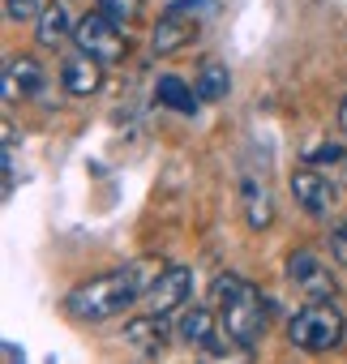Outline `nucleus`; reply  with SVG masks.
<instances>
[{
    "mask_svg": "<svg viewBox=\"0 0 347 364\" xmlns=\"http://www.w3.org/2000/svg\"><path fill=\"white\" fill-rule=\"evenodd\" d=\"M167 338H171V330H167V317L163 313H142V317H129L124 321V343L137 351V355H163L167 351Z\"/></svg>",
    "mask_w": 347,
    "mask_h": 364,
    "instance_id": "10",
    "label": "nucleus"
},
{
    "mask_svg": "<svg viewBox=\"0 0 347 364\" xmlns=\"http://www.w3.org/2000/svg\"><path fill=\"white\" fill-rule=\"evenodd\" d=\"M287 185H292V198H296V206H300L304 215H313V219L330 215V206H334V185H330L321 171L300 167V171H292Z\"/></svg>",
    "mask_w": 347,
    "mask_h": 364,
    "instance_id": "7",
    "label": "nucleus"
},
{
    "mask_svg": "<svg viewBox=\"0 0 347 364\" xmlns=\"http://www.w3.org/2000/svg\"><path fill=\"white\" fill-rule=\"evenodd\" d=\"M154 99H159L163 107H171V112H181V116H193V112H198V103H202V95H198V90H189L181 77H171V73H163V77H159Z\"/></svg>",
    "mask_w": 347,
    "mask_h": 364,
    "instance_id": "14",
    "label": "nucleus"
},
{
    "mask_svg": "<svg viewBox=\"0 0 347 364\" xmlns=\"http://www.w3.org/2000/svg\"><path fill=\"white\" fill-rule=\"evenodd\" d=\"M189 296H193V270H185V266H163L159 279H154L150 291H146V309L167 317V313L185 309Z\"/></svg>",
    "mask_w": 347,
    "mask_h": 364,
    "instance_id": "6",
    "label": "nucleus"
},
{
    "mask_svg": "<svg viewBox=\"0 0 347 364\" xmlns=\"http://www.w3.org/2000/svg\"><path fill=\"white\" fill-rule=\"evenodd\" d=\"M210 296H215V309H219V326H223V334H228V343H236L240 351H253L257 343H262V334H266V296L249 283V279H240V274H219L215 279V287H210Z\"/></svg>",
    "mask_w": 347,
    "mask_h": 364,
    "instance_id": "2",
    "label": "nucleus"
},
{
    "mask_svg": "<svg viewBox=\"0 0 347 364\" xmlns=\"http://www.w3.org/2000/svg\"><path fill=\"white\" fill-rule=\"evenodd\" d=\"M99 9L112 18V22H120V26H129L137 14H142V0H99Z\"/></svg>",
    "mask_w": 347,
    "mask_h": 364,
    "instance_id": "17",
    "label": "nucleus"
},
{
    "mask_svg": "<svg viewBox=\"0 0 347 364\" xmlns=\"http://www.w3.org/2000/svg\"><path fill=\"white\" fill-rule=\"evenodd\" d=\"M5 14H9V22H35L43 14V5L39 0H5Z\"/></svg>",
    "mask_w": 347,
    "mask_h": 364,
    "instance_id": "18",
    "label": "nucleus"
},
{
    "mask_svg": "<svg viewBox=\"0 0 347 364\" xmlns=\"http://www.w3.org/2000/svg\"><path fill=\"white\" fill-rule=\"evenodd\" d=\"M159 270H163L159 262H129L120 270H107L99 279H86V283H78L65 296V313L78 317V321H107V317L133 309L150 291V283L159 279Z\"/></svg>",
    "mask_w": 347,
    "mask_h": 364,
    "instance_id": "1",
    "label": "nucleus"
},
{
    "mask_svg": "<svg viewBox=\"0 0 347 364\" xmlns=\"http://www.w3.org/2000/svg\"><path fill=\"white\" fill-rule=\"evenodd\" d=\"M287 279L304 291V296H313V300H330L334 296V274L317 262V253H309V249H296L292 257H287Z\"/></svg>",
    "mask_w": 347,
    "mask_h": 364,
    "instance_id": "8",
    "label": "nucleus"
},
{
    "mask_svg": "<svg viewBox=\"0 0 347 364\" xmlns=\"http://www.w3.org/2000/svg\"><path fill=\"white\" fill-rule=\"evenodd\" d=\"M245 219H249L253 232H262V228L274 223V198L266 189H257L253 180H245Z\"/></svg>",
    "mask_w": 347,
    "mask_h": 364,
    "instance_id": "15",
    "label": "nucleus"
},
{
    "mask_svg": "<svg viewBox=\"0 0 347 364\" xmlns=\"http://www.w3.org/2000/svg\"><path fill=\"white\" fill-rule=\"evenodd\" d=\"M35 39H39V48H48V52H56V48H65V43L73 39V26H69V14H65L60 0L43 5V14L35 18Z\"/></svg>",
    "mask_w": 347,
    "mask_h": 364,
    "instance_id": "12",
    "label": "nucleus"
},
{
    "mask_svg": "<svg viewBox=\"0 0 347 364\" xmlns=\"http://www.w3.org/2000/svg\"><path fill=\"white\" fill-rule=\"evenodd\" d=\"M343 334H347V317L334 309V300H313L287 321V343L309 351V355L334 351L343 343Z\"/></svg>",
    "mask_w": 347,
    "mask_h": 364,
    "instance_id": "3",
    "label": "nucleus"
},
{
    "mask_svg": "<svg viewBox=\"0 0 347 364\" xmlns=\"http://www.w3.org/2000/svg\"><path fill=\"white\" fill-rule=\"evenodd\" d=\"M0 351H5V360H9V364H18V360H22V351H18V343H9V338H5V347H0Z\"/></svg>",
    "mask_w": 347,
    "mask_h": 364,
    "instance_id": "21",
    "label": "nucleus"
},
{
    "mask_svg": "<svg viewBox=\"0 0 347 364\" xmlns=\"http://www.w3.org/2000/svg\"><path fill=\"white\" fill-rule=\"evenodd\" d=\"M103 60L99 56H90V52H69L65 56V65H60V86L69 90V95H78V99H86V95H95L99 86H103Z\"/></svg>",
    "mask_w": 347,
    "mask_h": 364,
    "instance_id": "9",
    "label": "nucleus"
},
{
    "mask_svg": "<svg viewBox=\"0 0 347 364\" xmlns=\"http://www.w3.org/2000/svg\"><path fill=\"white\" fill-rule=\"evenodd\" d=\"M228 90H232V77H228V69L223 65H202V77H198V95H202V103H219V99H228Z\"/></svg>",
    "mask_w": 347,
    "mask_h": 364,
    "instance_id": "16",
    "label": "nucleus"
},
{
    "mask_svg": "<svg viewBox=\"0 0 347 364\" xmlns=\"http://www.w3.org/2000/svg\"><path fill=\"white\" fill-rule=\"evenodd\" d=\"M176 334L189 343V347H198V351H210V355H223V347H219V334H215V313L210 309H202V304H185V313H181V326H176Z\"/></svg>",
    "mask_w": 347,
    "mask_h": 364,
    "instance_id": "11",
    "label": "nucleus"
},
{
    "mask_svg": "<svg viewBox=\"0 0 347 364\" xmlns=\"http://www.w3.org/2000/svg\"><path fill=\"white\" fill-rule=\"evenodd\" d=\"M198 31H202L198 14L171 0L167 14H163V18H159V26H154V35H150V52H154V56H171V52L189 48V43L198 39Z\"/></svg>",
    "mask_w": 347,
    "mask_h": 364,
    "instance_id": "5",
    "label": "nucleus"
},
{
    "mask_svg": "<svg viewBox=\"0 0 347 364\" xmlns=\"http://www.w3.org/2000/svg\"><path fill=\"white\" fill-rule=\"evenodd\" d=\"M330 253L347 266V219H338V223L330 228Z\"/></svg>",
    "mask_w": 347,
    "mask_h": 364,
    "instance_id": "20",
    "label": "nucleus"
},
{
    "mask_svg": "<svg viewBox=\"0 0 347 364\" xmlns=\"http://www.w3.org/2000/svg\"><path fill=\"white\" fill-rule=\"evenodd\" d=\"M304 159H309V163H330V167H338V163H347V150H343L338 141H326V146H313Z\"/></svg>",
    "mask_w": 347,
    "mask_h": 364,
    "instance_id": "19",
    "label": "nucleus"
},
{
    "mask_svg": "<svg viewBox=\"0 0 347 364\" xmlns=\"http://www.w3.org/2000/svg\"><path fill=\"white\" fill-rule=\"evenodd\" d=\"M39 90H43V69H39V60H31V56H14L9 69H5V99L39 95Z\"/></svg>",
    "mask_w": 347,
    "mask_h": 364,
    "instance_id": "13",
    "label": "nucleus"
},
{
    "mask_svg": "<svg viewBox=\"0 0 347 364\" xmlns=\"http://www.w3.org/2000/svg\"><path fill=\"white\" fill-rule=\"evenodd\" d=\"M338 129H343V137H347V95H343V103H338Z\"/></svg>",
    "mask_w": 347,
    "mask_h": 364,
    "instance_id": "22",
    "label": "nucleus"
},
{
    "mask_svg": "<svg viewBox=\"0 0 347 364\" xmlns=\"http://www.w3.org/2000/svg\"><path fill=\"white\" fill-rule=\"evenodd\" d=\"M120 31H124L120 22H112L103 9H95V14H86V18L73 26V43H78L82 52L99 56L103 65H120L124 52H129V39H124Z\"/></svg>",
    "mask_w": 347,
    "mask_h": 364,
    "instance_id": "4",
    "label": "nucleus"
}]
</instances>
